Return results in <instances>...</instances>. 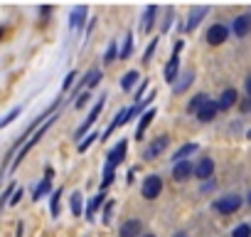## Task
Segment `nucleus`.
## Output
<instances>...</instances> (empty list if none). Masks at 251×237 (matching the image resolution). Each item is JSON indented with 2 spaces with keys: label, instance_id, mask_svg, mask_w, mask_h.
I'll return each instance as SVG.
<instances>
[{
  "label": "nucleus",
  "instance_id": "5701e85b",
  "mask_svg": "<svg viewBox=\"0 0 251 237\" xmlns=\"http://www.w3.org/2000/svg\"><path fill=\"white\" fill-rule=\"evenodd\" d=\"M81 210H84V205H81V193L76 190V193L72 195V212H74V215H81Z\"/></svg>",
  "mask_w": 251,
  "mask_h": 237
},
{
  "label": "nucleus",
  "instance_id": "1a4fd4ad",
  "mask_svg": "<svg viewBox=\"0 0 251 237\" xmlns=\"http://www.w3.org/2000/svg\"><path fill=\"white\" fill-rule=\"evenodd\" d=\"M217 109H219V104H217V101H212V99H207V104L197 111V118H200V121H212L214 114H217Z\"/></svg>",
  "mask_w": 251,
  "mask_h": 237
},
{
  "label": "nucleus",
  "instance_id": "79ce46f5",
  "mask_svg": "<svg viewBox=\"0 0 251 237\" xmlns=\"http://www.w3.org/2000/svg\"><path fill=\"white\" fill-rule=\"evenodd\" d=\"M249 139H251V131H249Z\"/></svg>",
  "mask_w": 251,
  "mask_h": 237
},
{
  "label": "nucleus",
  "instance_id": "4be33fe9",
  "mask_svg": "<svg viewBox=\"0 0 251 237\" xmlns=\"http://www.w3.org/2000/svg\"><path fill=\"white\" fill-rule=\"evenodd\" d=\"M195 151H197V146H195V144H187V146H182V148L175 153V161L180 163V161H185V156H190V153H195Z\"/></svg>",
  "mask_w": 251,
  "mask_h": 237
},
{
  "label": "nucleus",
  "instance_id": "7c9ffc66",
  "mask_svg": "<svg viewBox=\"0 0 251 237\" xmlns=\"http://www.w3.org/2000/svg\"><path fill=\"white\" fill-rule=\"evenodd\" d=\"M18 114H20V106H15V109H13V111H10V114H8V116L3 118V121H0V126H8V124L13 121V118L18 116Z\"/></svg>",
  "mask_w": 251,
  "mask_h": 237
},
{
  "label": "nucleus",
  "instance_id": "ea45409f",
  "mask_svg": "<svg viewBox=\"0 0 251 237\" xmlns=\"http://www.w3.org/2000/svg\"><path fill=\"white\" fill-rule=\"evenodd\" d=\"M175 237H187V235H185V232H180V235H175Z\"/></svg>",
  "mask_w": 251,
  "mask_h": 237
},
{
  "label": "nucleus",
  "instance_id": "6e6552de",
  "mask_svg": "<svg viewBox=\"0 0 251 237\" xmlns=\"http://www.w3.org/2000/svg\"><path fill=\"white\" fill-rule=\"evenodd\" d=\"M231 30H234V35H236V37L249 35V32H251V18H249V15H239V18L234 20Z\"/></svg>",
  "mask_w": 251,
  "mask_h": 237
},
{
  "label": "nucleus",
  "instance_id": "c85d7f7f",
  "mask_svg": "<svg viewBox=\"0 0 251 237\" xmlns=\"http://www.w3.org/2000/svg\"><path fill=\"white\" fill-rule=\"evenodd\" d=\"M234 237H251V225H239L234 230Z\"/></svg>",
  "mask_w": 251,
  "mask_h": 237
},
{
  "label": "nucleus",
  "instance_id": "f03ea898",
  "mask_svg": "<svg viewBox=\"0 0 251 237\" xmlns=\"http://www.w3.org/2000/svg\"><path fill=\"white\" fill-rule=\"evenodd\" d=\"M160 190H163V180H160L158 176H148L146 183H143V198L155 200V198L160 195Z\"/></svg>",
  "mask_w": 251,
  "mask_h": 237
},
{
  "label": "nucleus",
  "instance_id": "2eb2a0df",
  "mask_svg": "<svg viewBox=\"0 0 251 237\" xmlns=\"http://www.w3.org/2000/svg\"><path fill=\"white\" fill-rule=\"evenodd\" d=\"M123 156H126V141H118V146L108 153V166L121 163V161H123Z\"/></svg>",
  "mask_w": 251,
  "mask_h": 237
},
{
  "label": "nucleus",
  "instance_id": "37998d69",
  "mask_svg": "<svg viewBox=\"0 0 251 237\" xmlns=\"http://www.w3.org/2000/svg\"><path fill=\"white\" fill-rule=\"evenodd\" d=\"M146 237H153V235H146Z\"/></svg>",
  "mask_w": 251,
  "mask_h": 237
},
{
  "label": "nucleus",
  "instance_id": "c9c22d12",
  "mask_svg": "<svg viewBox=\"0 0 251 237\" xmlns=\"http://www.w3.org/2000/svg\"><path fill=\"white\" fill-rule=\"evenodd\" d=\"M20 198H23V188H18V190H15V195L10 198V205H15V203H20Z\"/></svg>",
  "mask_w": 251,
  "mask_h": 237
},
{
  "label": "nucleus",
  "instance_id": "0eeeda50",
  "mask_svg": "<svg viewBox=\"0 0 251 237\" xmlns=\"http://www.w3.org/2000/svg\"><path fill=\"white\" fill-rule=\"evenodd\" d=\"M224 40H226V28L224 25H212L207 30V42L209 45H222Z\"/></svg>",
  "mask_w": 251,
  "mask_h": 237
},
{
  "label": "nucleus",
  "instance_id": "f704fd0d",
  "mask_svg": "<svg viewBox=\"0 0 251 237\" xmlns=\"http://www.w3.org/2000/svg\"><path fill=\"white\" fill-rule=\"evenodd\" d=\"M89 99H91L89 94H79V99H76V109H81V106H84V104H86Z\"/></svg>",
  "mask_w": 251,
  "mask_h": 237
},
{
  "label": "nucleus",
  "instance_id": "f257e3e1",
  "mask_svg": "<svg viewBox=\"0 0 251 237\" xmlns=\"http://www.w3.org/2000/svg\"><path fill=\"white\" fill-rule=\"evenodd\" d=\"M241 207V198L239 195H224L214 203V210L222 212V215H229V212H236Z\"/></svg>",
  "mask_w": 251,
  "mask_h": 237
},
{
  "label": "nucleus",
  "instance_id": "423d86ee",
  "mask_svg": "<svg viewBox=\"0 0 251 237\" xmlns=\"http://www.w3.org/2000/svg\"><path fill=\"white\" fill-rule=\"evenodd\" d=\"M50 124H52V118H47V124H45V126H42V129H40V131H37V134H35V136H32V139H30L25 146H23V151H20V156H18V161H15V163H20V161H23V158L30 153V148H32V146H35V144H37L42 136H45V131L50 129Z\"/></svg>",
  "mask_w": 251,
  "mask_h": 237
},
{
  "label": "nucleus",
  "instance_id": "7ed1b4c3",
  "mask_svg": "<svg viewBox=\"0 0 251 237\" xmlns=\"http://www.w3.org/2000/svg\"><path fill=\"white\" fill-rule=\"evenodd\" d=\"M180 50H182V42H177L175 50H173V59H170L168 67H165V82H173L175 74H177V67H180Z\"/></svg>",
  "mask_w": 251,
  "mask_h": 237
},
{
  "label": "nucleus",
  "instance_id": "e433bc0d",
  "mask_svg": "<svg viewBox=\"0 0 251 237\" xmlns=\"http://www.w3.org/2000/svg\"><path fill=\"white\" fill-rule=\"evenodd\" d=\"M74 77H76L74 72H69V74H67V79H64V89H69V87H72V82H74Z\"/></svg>",
  "mask_w": 251,
  "mask_h": 237
},
{
  "label": "nucleus",
  "instance_id": "58836bf2",
  "mask_svg": "<svg viewBox=\"0 0 251 237\" xmlns=\"http://www.w3.org/2000/svg\"><path fill=\"white\" fill-rule=\"evenodd\" d=\"M246 94L251 96V77H246Z\"/></svg>",
  "mask_w": 251,
  "mask_h": 237
},
{
  "label": "nucleus",
  "instance_id": "bb28decb",
  "mask_svg": "<svg viewBox=\"0 0 251 237\" xmlns=\"http://www.w3.org/2000/svg\"><path fill=\"white\" fill-rule=\"evenodd\" d=\"M190 84H192V72H185V77H182V82H180V84L175 87V91L180 94V91H185V89H187Z\"/></svg>",
  "mask_w": 251,
  "mask_h": 237
},
{
  "label": "nucleus",
  "instance_id": "a211bd4d",
  "mask_svg": "<svg viewBox=\"0 0 251 237\" xmlns=\"http://www.w3.org/2000/svg\"><path fill=\"white\" fill-rule=\"evenodd\" d=\"M138 79H141V77H138V72H126V74H123V79H121V87H123V89H131Z\"/></svg>",
  "mask_w": 251,
  "mask_h": 237
},
{
  "label": "nucleus",
  "instance_id": "cd10ccee",
  "mask_svg": "<svg viewBox=\"0 0 251 237\" xmlns=\"http://www.w3.org/2000/svg\"><path fill=\"white\" fill-rule=\"evenodd\" d=\"M59 195H62V190H54L52 193V215L54 217H59Z\"/></svg>",
  "mask_w": 251,
  "mask_h": 237
},
{
  "label": "nucleus",
  "instance_id": "20e7f679",
  "mask_svg": "<svg viewBox=\"0 0 251 237\" xmlns=\"http://www.w3.org/2000/svg\"><path fill=\"white\" fill-rule=\"evenodd\" d=\"M212 173H214V161L212 158H200V163L195 166V176L200 180H204V178H212Z\"/></svg>",
  "mask_w": 251,
  "mask_h": 237
},
{
  "label": "nucleus",
  "instance_id": "412c9836",
  "mask_svg": "<svg viewBox=\"0 0 251 237\" xmlns=\"http://www.w3.org/2000/svg\"><path fill=\"white\" fill-rule=\"evenodd\" d=\"M101 203H103V193H99L96 198H91V203H89V210H86V215H89V217H94V215H96V210L101 207Z\"/></svg>",
  "mask_w": 251,
  "mask_h": 237
},
{
  "label": "nucleus",
  "instance_id": "aec40b11",
  "mask_svg": "<svg viewBox=\"0 0 251 237\" xmlns=\"http://www.w3.org/2000/svg\"><path fill=\"white\" fill-rule=\"evenodd\" d=\"M204 13H207V8H195V10L190 13V23H187V30H192V28H195V25L200 23V18H202Z\"/></svg>",
  "mask_w": 251,
  "mask_h": 237
},
{
  "label": "nucleus",
  "instance_id": "72a5a7b5",
  "mask_svg": "<svg viewBox=\"0 0 251 237\" xmlns=\"http://www.w3.org/2000/svg\"><path fill=\"white\" fill-rule=\"evenodd\" d=\"M155 47H158V40H153V42L148 45V50H146V55H143V57H146V62L151 59V55H153V50H155Z\"/></svg>",
  "mask_w": 251,
  "mask_h": 237
},
{
  "label": "nucleus",
  "instance_id": "dca6fc26",
  "mask_svg": "<svg viewBox=\"0 0 251 237\" xmlns=\"http://www.w3.org/2000/svg\"><path fill=\"white\" fill-rule=\"evenodd\" d=\"M84 15H86V8L84 5H79V8H74L72 10V30H76V28H81V23H84Z\"/></svg>",
  "mask_w": 251,
  "mask_h": 237
},
{
  "label": "nucleus",
  "instance_id": "4c0bfd02",
  "mask_svg": "<svg viewBox=\"0 0 251 237\" xmlns=\"http://www.w3.org/2000/svg\"><path fill=\"white\" fill-rule=\"evenodd\" d=\"M241 111H251V96H249V99H244V104H241Z\"/></svg>",
  "mask_w": 251,
  "mask_h": 237
},
{
  "label": "nucleus",
  "instance_id": "6ab92c4d",
  "mask_svg": "<svg viewBox=\"0 0 251 237\" xmlns=\"http://www.w3.org/2000/svg\"><path fill=\"white\" fill-rule=\"evenodd\" d=\"M204 104H207V94H197V96L187 104V111H200Z\"/></svg>",
  "mask_w": 251,
  "mask_h": 237
},
{
  "label": "nucleus",
  "instance_id": "9b49d317",
  "mask_svg": "<svg viewBox=\"0 0 251 237\" xmlns=\"http://www.w3.org/2000/svg\"><path fill=\"white\" fill-rule=\"evenodd\" d=\"M190 173H195V168H192L187 161H180V163H175V168H173V178H175V180H187Z\"/></svg>",
  "mask_w": 251,
  "mask_h": 237
},
{
  "label": "nucleus",
  "instance_id": "ddd939ff",
  "mask_svg": "<svg viewBox=\"0 0 251 237\" xmlns=\"http://www.w3.org/2000/svg\"><path fill=\"white\" fill-rule=\"evenodd\" d=\"M138 232H141V222L138 220H128L121 227V237H138Z\"/></svg>",
  "mask_w": 251,
  "mask_h": 237
},
{
  "label": "nucleus",
  "instance_id": "c756f323",
  "mask_svg": "<svg viewBox=\"0 0 251 237\" xmlns=\"http://www.w3.org/2000/svg\"><path fill=\"white\" fill-rule=\"evenodd\" d=\"M113 183V166H106V171H103V188H108Z\"/></svg>",
  "mask_w": 251,
  "mask_h": 237
},
{
  "label": "nucleus",
  "instance_id": "a878e982",
  "mask_svg": "<svg viewBox=\"0 0 251 237\" xmlns=\"http://www.w3.org/2000/svg\"><path fill=\"white\" fill-rule=\"evenodd\" d=\"M47 193H50V178H45V180L35 188V200H40V198H42V195H47Z\"/></svg>",
  "mask_w": 251,
  "mask_h": 237
},
{
  "label": "nucleus",
  "instance_id": "473e14b6",
  "mask_svg": "<svg viewBox=\"0 0 251 237\" xmlns=\"http://www.w3.org/2000/svg\"><path fill=\"white\" fill-rule=\"evenodd\" d=\"M113 59H116V42L108 45V52H106V59L103 62H113Z\"/></svg>",
  "mask_w": 251,
  "mask_h": 237
},
{
  "label": "nucleus",
  "instance_id": "4468645a",
  "mask_svg": "<svg viewBox=\"0 0 251 237\" xmlns=\"http://www.w3.org/2000/svg\"><path fill=\"white\" fill-rule=\"evenodd\" d=\"M153 118H155V111H153V109H148V111L141 116V124H138V129H136V139H141V136H143V131L151 126Z\"/></svg>",
  "mask_w": 251,
  "mask_h": 237
},
{
  "label": "nucleus",
  "instance_id": "393cba45",
  "mask_svg": "<svg viewBox=\"0 0 251 237\" xmlns=\"http://www.w3.org/2000/svg\"><path fill=\"white\" fill-rule=\"evenodd\" d=\"M99 79H101V72H99V69H91V72L86 74L84 84H86V87H96V84H99Z\"/></svg>",
  "mask_w": 251,
  "mask_h": 237
},
{
  "label": "nucleus",
  "instance_id": "f8f14e48",
  "mask_svg": "<svg viewBox=\"0 0 251 237\" xmlns=\"http://www.w3.org/2000/svg\"><path fill=\"white\" fill-rule=\"evenodd\" d=\"M236 99H239V96H236V89H224L217 104H219V109H229V106L236 104Z\"/></svg>",
  "mask_w": 251,
  "mask_h": 237
},
{
  "label": "nucleus",
  "instance_id": "2f4dec72",
  "mask_svg": "<svg viewBox=\"0 0 251 237\" xmlns=\"http://www.w3.org/2000/svg\"><path fill=\"white\" fill-rule=\"evenodd\" d=\"M96 139H99V134H91L89 139H84V141L79 144V151H86V148H89V146H91V144H94Z\"/></svg>",
  "mask_w": 251,
  "mask_h": 237
},
{
  "label": "nucleus",
  "instance_id": "f3484780",
  "mask_svg": "<svg viewBox=\"0 0 251 237\" xmlns=\"http://www.w3.org/2000/svg\"><path fill=\"white\" fill-rule=\"evenodd\" d=\"M155 13H158V8H155V5H148V8H146V15H143V32H148V30L153 28Z\"/></svg>",
  "mask_w": 251,
  "mask_h": 237
},
{
  "label": "nucleus",
  "instance_id": "39448f33",
  "mask_svg": "<svg viewBox=\"0 0 251 237\" xmlns=\"http://www.w3.org/2000/svg\"><path fill=\"white\" fill-rule=\"evenodd\" d=\"M101 109H103V99H99V104H96V106H94V109L89 111V116H86V121H84V124L79 126V131H76V139H81V136L86 134V129H89V126H91L94 121H96V116L101 114Z\"/></svg>",
  "mask_w": 251,
  "mask_h": 237
},
{
  "label": "nucleus",
  "instance_id": "9d476101",
  "mask_svg": "<svg viewBox=\"0 0 251 237\" xmlns=\"http://www.w3.org/2000/svg\"><path fill=\"white\" fill-rule=\"evenodd\" d=\"M165 146H168V136H160V139H155V141L148 146V151L143 153V158H148V161H151V158H155L158 153H163V151H165Z\"/></svg>",
  "mask_w": 251,
  "mask_h": 237
},
{
  "label": "nucleus",
  "instance_id": "b1692460",
  "mask_svg": "<svg viewBox=\"0 0 251 237\" xmlns=\"http://www.w3.org/2000/svg\"><path fill=\"white\" fill-rule=\"evenodd\" d=\"M131 47H133V35L128 32V35H126V40H123V50H121V59H126V57H128V55H131Z\"/></svg>",
  "mask_w": 251,
  "mask_h": 237
},
{
  "label": "nucleus",
  "instance_id": "a19ab883",
  "mask_svg": "<svg viewBox=\"0 0 251 237\" xmlns=\"http://www.w3.org/2000/svg\"><path fill=\"white\" fill-rule=\"evenodd\" d=\"M249 205H251V193H249Z\"/></svg>",
  "mask_w": 251,
  "mask_h": 237
}]
</instances>
